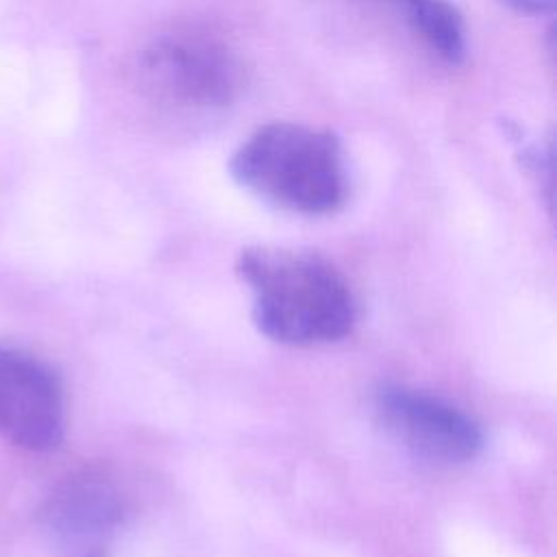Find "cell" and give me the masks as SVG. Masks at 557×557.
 I'll use <instances>...</instances> for the list:
<instances>
[{
    "label": "cell",
    "mask_w": 557,
    "mask_h": 557,
    "mask_svg": "<svg viewBox=\"0 0 557 557\" xmlns=\"http://www.w3.org/2000/svg\"><path fill=\"white\" fill-rule=\"evenodd\" d=\"M65 433L57 372L35 355L0 344V437L33 453L54 450Z\"/></svg>",
    "instance_id": "5b68a950"
},
{
    "label": "cell",
    "mask_w": 557,
    "mask_h": 557,
    "mask_svg": "<svg viewBox=\"0 0 557 557\" xmlns=\"http://www.w3.org/2000/svg\"><path fill=\"white\" fill-rule=\"evenodd\" d=\"M409 15L407 20L426 44L448 63L466 57V30L459 11L446 0H394Z\"/></svg>",
    "instance_id": "52a82bcc"
},
{
    "label": "cell",
    "mask_w": 557,
    "mask_h": 557,
    "mask_svg": "<svg viewBox=\"0 0 557 557\" xmlns=\"http://www.w3.org/2000/svg\"><path fill=\"white\" fill-rule=\"evenodd\" d=\"M235 272L252 294L255 326L272 342L331 344L355 324L348 283L315 252L252 246L239 252Z\"/></svg>",
    "instance_id": "6da1fadb"
},
{
    "label": "cell",
    "mask_w": 557,
    "mask_h": 557,
    "mask_svg": "<svg viewBox=\"0 0 557 557\" xmlns=\"http://www.w3.org/2000/svg\"><path fill=\"white\" fill-rule=\"evenodd\" d=\"M374 413L405 450L431 463H466L483 446L481 426L468 413L422 389L383 385L374 394Z\"/></svg>",
    "instance_id": "277c9868"
},
{
    "label": "cell",
    "mask_w": 557,
    "mask_h": 557,
    "mask_svg": "<svg viewBox=\"0 0 557 557\" xmlns=\"http://www.w3.org/2000/svg\"><path fill=\"white\" fill-rule=\"evenodd\" d=\"M228 172L261 200L302 215L333 213L348 194L339 139L294 122L257 128L231 154Z\"/></svg>",
    "instance_id": "7a4b0ae2"
},
{
    "label": "cell",
    "mask_w": 557,
    "mask_h": 557,
    "mask_svg": "<svg viewBox=\"0 0 557 557\" xmlns=\"http://www.w3.org/2000/svg\"><path fill=\"white\" fill-rule=\"evenodd\" d=\"M124 516V500L115 485L94 472L61 483L41 507V522L61 542L96 544L107 537Z\"/></svg>",
    "instance_id": "8992f818"
},
{
    "label": "cell",
    "mask_w": 557,
    "mask_h": 557,
    "mask_svg": "<svg viewBox=\"0 0 557 557\" xmlns=\"http://www.w3.org/2000/svg\"><path fill=\"white\" fill-rule=\"evenodd\" d=\"M141 74L159 100L194 111L226 107L244 87L237 54L194 28L154 37L141 54Z\"/></svg>",
    "instance_id": "3957f363"
}]
</instances>
